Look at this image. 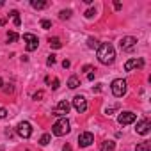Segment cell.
<instances>
[{"label": "cell", "instance_id": "ac0fdd59", "mask_svg": "<svg viewBox=\"0 0 151 151\" xmlns=\"http://www.w3.org/2000/svg\"><path fill=\"white\" fill-rule=\"evenodd\" d=\"M87 46H89V48H93V50H98V48H100V43H98V39L89 37V39H87Z\"/></svg>", "mask_w": 151, "mask_h": 151}, {"label": "cell", "instance_id": "9c48e42d", "mask_svg": "<svg viewBox=\"0 0 151 151\" xmlns=\"http://www.w3.org/2000/svg\"><path fill=\"white\" fill-rule=\"evenodd\" d=\"M135 119H137V116H135L133 112H123V114H119V117H117L119 124H123V126L135 123Z\"/></svg>", "mask_w": 151, "mask_h": 151}, {"label": "cell", "instance_id": "7c38bea8", "mask_svg": "<svg viewBox=\"0 0 151 151\" xmlns=\"http://www.w3.org/2000/svg\"><path fill=\"white\" fill-rule=\"evenodd\" d=\"M149 128H151L149 119H146V117H144V119H140V121L137 123V128H135V130H137V133H139V135H146V133L149 132Z\"/></svg>", "mask_w": 151, "mask_h": 151}, {"label": "cell", "instance_id": "603a6c76", "mask_svg": "<svg viewBox=\"0 0 151 151\" xmlns=\"http://www.w3.org/2000/svg\"><path fill=\"white\" fill-rule=\"evenodd\" d=\"M41 27H43L45 30H48V29H52V22H50V20H41Z\"/></svg>", "mask_w": 151, "mask_h": 151}, {"label": "cell", "instance_id": "1f68e13d", "mask_svg": "<svg viewBox=\"0 0 151 151\" xmlns=\"http://www.w3.org/2000/svg\"><path fill=\"white\" fill-rule=\"evenodd\" d=\"M114 7H116V9H117V11H119V9H121V7H123V6H121V2H114Z\"/></svg>", "mask_w": 151, "mask_h": 151}, {"label": "cell", "instance_id": "30bf717a", "mask_svg": "<svg viewBox=\"0 0 151 151\" xmlns=\"http://www.w3.org/2000/svg\"><path fill=\"white\" fill-rule=\"evenodd\" d=\"M135 45H137V39H135L133 36H126V37H123V39L119 41L121 50H132Z\"/></svg>", "mask_w": 151, "mask_h": 151}, {"label": "cell", "instance_id": "8992f818", "mask_svg": "<svg viewBox=\"0 0 151 151\" xmlns=\"http://www.w3.org/2000/svg\"><path fill=\"white\" fill-rule=\"evenodd\" d=\"M73 107H75V110H77L78 114H84L87 110V100L84 96H75L73 98Z\"/></svg>", "mask_w": 151, "mask_h": 151}, {"label": "cell", "instance_id": "277c9868", "mask_svg": "<svg viewBox=\"0 0 151 151\" xmlns=\"http://www.w3.org/2000/svg\"><path fill=\"white\" fill-rule=\"evenodd\" d=\"M69 109H71V105H69L66 100H60V101L57 103V107L53 109V112H52V114H53V116H57V117H64V116L69 112Z\"/></svg>", "mask_w": 151, "mask_h": 151}, {"label": "cell", "instance_id": "83f0119b", "mask_svg": "<svg viewBox=\"0 0 151 151\" xmlns=\"http://www.w3.org/2000/svg\"><path fill=\"white\" fill-rule=\"evenodd\" d=\"M6 116H7V110H6L4 107H0V119H4Z\"/></svg>", "mask_w": 151, "mask_h": 151}, {"label": "cell", "instance_id": "2e32d148", "mask_svg": "<svg viewBox=\"0 0 151 151\" xmlns=\"http://www.w3.org/2000/svg\"><path fill=\"white\" fill-rule=\"evenodd\" d=\"M48 43H50V46H52V48H55V50L62 48V43H60V39H59V37H50V39H48Z\"/></svg>", "mask_w": 151, "mask_h": 151}, {"label": "cell", "instance_id": "4fadbf2b", "mask_svg": "<svg viewBox=\"0 0 151 151\" xmlns=\"http://www.w3.org/2000/svg\"><path fill=\"white\" fill-rule=\"evenodd\" d=\"M100 149H101V151H114V149H116V142H114V140H103Z\"/></svg>", "mask_w": 151, "mask_h": 151}, {"label": "cell", "instance_id": "ffe728a7", "mask_svg": "<svg viewBox=\"0 0 151 151\" xmlns=\"http://www.w3.org/2000/svg\"><path fill=\"white\" fill-rule=\"evenodd\" d=\"M50 139H52V135H50V133H45V135L41 137V140H39V144H41V146H46V144L50 142Z\"/></svg>", "mask_w": 151, "mask_h": 151}, {"label": "cell", "instance_id": "ba28073f", "mask_svg": "<svg viewBox=\"0 0 151 151\" xmlns=\"http://www.w3.org/2000/svg\"><path fill=\"white\" fill-rule=\"evenodd\" d=\"M93 142H94V135H93L91 132H84V133L78 135V146H80V147H87V146H91Z\"/></svg>", "mask_w": 151, "mask_h": 151}, {"label": "cell", "instance_id": "836d02e7", "mask_svg": "<svg viewBox=\"0 0 151 151\" xmlns=\"http://www.w3.org/2000/svg\"><path fill=\"white\" fill-rule=\"evenodd\" d=\"M2 86H4V80H2V78H0V89H2Z\"/></svg>", "mask_w": 151, "mask_h": 151}, {"label": "cell", "instance_id": "9a60e30c", "mask_svg": "<svg viewBox=\"0 0 151 151\" xmlns=\"http://www.w3.org/2000/svg\"><path fill=\"white\" fill-rule=\"evenodd\" d=\"M78 86H80L78 77H75V75H73V77H69V80H68V87H69V89H77Z\"/></svg>", "mask_w": 151, "mask_h": 151}, {"label": "cell", "instance_id": "4dcf8cb0", "mask_svg": "<svg viewBox=\"0 0 151 151\" xmlns=\"http://www.w3.org/2000/svg\"><path fill=\"white\" fill-rule=\"evenodd\" d=\"M4 93H6V94H9V93H13V86H9V87H6V89H4Z\"/></svg>", "mask_w": 151, "mask_h": 151}, {"label": "cell", "instance_id": "7a4b0ae2", "mask_svg": "<svg viewBox=\"0 0 151 151\" xmlns=\"http://www.w3.org/2000/svg\"><path fill=\"white\" fill-rule=\"evenodd\" d=\"M69 121L66 119V117H62V119H59L53 126H52V133L53 135H57V137H62V135H66V133H69Z\"/></svg>", "mask_w": 151, "mask_h": 151}, {"label": "cell", "instance_id": "d4e9b609", "mask_svg": "<svg viewBox=\"0 0 151 151\" xmlns=\"http://www.w3.org/2000/svg\"><path fill=\"white\" fill-rule=\"evenodd\" d=\"M94 14H96V11H94V9H87V11H86V18H93Z\"/></svg>", "mask_w": 151, "mask_h": 151}, {"label": "cell", "instance_id": "d6a6232c", "mask_svg": "<svg viewBox=\"0 0 151 151\" xmlns=\"http://www.w3.org/2000/svg\"><path fill=\"white\" fill-rule=\"evenodd\" d=\"M62 151H73V149H71V146H69V144H66V146L62 147Z\"/></svg>", "mask_w": 151, "mask_h": 151}, {"label": "cell", "instance_id": "f546056e", "mask_svg": "<svg viewBox=\"0 0 151 151\" xmlns=\"http://www.w3.org/2000/svg\"><path fill=\"white\" fill-rule=\"evenodd\" d=\"M84 71H87V73H91V71H93V66H89V64H87V66H84Z\"/></svg>", "mask_w": 151, "mask_h": 151}, {"label": "cell", "instance_id": "cb8c5ba5", "mask_svg": "<svg viewBox=\"0 0 151 151\" xmlns=\"http://www.w3.org/2000/svg\"><path fill=\"white\" fill-rule=\"evenodd\" d=\"M55 60H57V57L52 53V55H48V59H46V64H48V66H53V64H55Z\"/></svg>", "mask_w": 151, "mask_h": 151}, {"label": "cell", "instance_id": "52a82bcc", "mask_svg": "<svg viewBox=\"0 0 151 151\" xmlns=\"http://www.w3.org/2000/svg\"><path fill=\"white\" fill-rule=\"evenodd\" d=\"M23 41L27 43V52H34L36 48H37V45H39V39L34 36V34H23Z\"/></svg>", "mask_w": 151, "mask_h": 151}, {"label": "cell", "instance_id": "8fae6325", "mask_svg": "<svg viewBox=\"0 0 151 151\" xmlns=\"http://www.w3.org/2000/svg\"><path fill=\"white\" fill-rule=\"evenodd\" d=\"M142 66H144V60L142 59H130V60H126L124 69L126 71H132V69H140Z\"/></svg>", "mask_w": 151, "mask_h": 151}, {"label": "cell", "instance_id": "3957f363", "mask_svg": "<svg viewBox=\"0 0 151 151\" xmlns=\"http://www.w3.org/2000/svg\"><path fill=\"white\" fill-rule=\"evenodd\" d=\"M110 89H112V94H114L116 98L124 96V94H126V80H123V78L114 80L112 86H110Z\"/></svg>", "mask_w": 151, "mask_h": 151}, {"label": "cell", "instance_id": "f1b7e54d", "mask_svg": "<svg viewBox=\"0 0 151 151\" xmlns=\"http://www.w3.org/2000/svg\"><path fill=\"white\" fill-rule=\"evenodd\" d=\"M69 66H71V62H69L68 59H66V60H62V68H64V69H66V68H69Z\"/></svg>", "mask_w": 151, "mask_h": 151}, {"label": "cell", "instance_id": "6da1fadb", "mask_svg": "<svg viewBox=\"0 0 151 151\" xmlns=\"http://www.w3.org/2000/svg\"><path fill=\"white\" fill-rule=\"evenodd\" d=\"M114 59H116V50H114V46H112L110 43L100 45V48H98V60H100L101 64H112Z\"/></svg>", "mask_w": 151, "mask_h": 151}, {"label": "cell", "instance_id": "5b68a950", "mask_svg": "<svg viewBox=\"0 0 151 151\" xmlns=\"http://www.w3.org/2000/svg\"><path fill=\"white\" fill-rule=\"evenodd\" d=\"M16 133H18L22 139H29V137L32 135V126H30V123H27V121L20 123L18 128H16Z\"/></svg>", "mask_w": 151, "mask_h": 151}, {"label": "cell", "instance_id": "e0dca14e", "mask_svg": "<svg viewBox=\"0 0 151 151\" xmlns=\"http://www.w3.org/2000/svg\"><path fill=\"white\" fill-rule=\"evenodd\" d=\"M135 151H151V144L149 142H140V144H137Z\"/></svg>", "mask_w": 151, "mask_h": 151}, {"label": "cell", "instance_id": "5bb4252c", "mask_svg": "<svg viewBox=\"0 0 151 151\" xmlns=\"http://www.w3.org/2000/svg\"><path fill=\"white\" fill-rule=\"evenodd\" d=\"M30 6L34 7V9H45V7H48V2H46V0H32V2H30Z\"/></svg>", "mask_w": 151, "mask_h": 151}, {"label": "cell", "instance_id": "44dd1931", "mask_svg": "<svg viewBox=\"0 0 151 151\" xmlns=\"http://www.w3.org/2000/svg\"><path fill=\"white\" fill-rule=\"evenodd\" d=\"M69 16H71V11H69V9H66V11H60V13H59V18H60V20H68Z\"/></svg>", "mask_w": 151, "mask_h": 151}, {"label": "cell", "instance_id": "484cf974", "mask_svg": "<svg viewBox=\"0 0 151 151\" xmlns=\"http://www.w3.org/2000/svg\"><path fill=\"white\" fill-rule=\"evenodd\" d=\"M50 87H52V89L55 91V89L59 87V78H53V80H52V86H50Z\"/></svg>", "mask_w": 151, "mask_h": 151}, {"label": "cell", "instance_id": "4316f807", "mask_svg": "<svg viewBox=\"0 0 151 151\" xmlns=\"http://www.w3.org/2000/svg\"><path fill=\"white\" fill-rule=\"evenodd\" d=\"M43 96H45V93H43V91H37V93H36V94H34V100H36V101H37V100H41V98H43Z\"/></svg>", "mask_w": 151, "mask_h": 151}, {"label": "cell", "instance_id": "7402d4cb", "mask_svg": "<svg viewBox=\"0 0 151 151\" xmlns=\"http://www.w3.org/2000/svg\"><path fill=\"white\" fill-rule=\"evenodd\" d=\"M7 41H9V43L18 41V34H16V32H9V34H7Z\"/></svg>", "mask_w": 151, "mask_h": 151}, {"label": "cell", "instance_id": "d6986e66", "mask_svg": "<svg viewBox=\"0 0 151 151\" xmlns=\"http://www.w3.org/2000/svg\"><path fill=\"white\" fill-rule=\"evenodd\" d=\"M11 16H13V20H14V25H16V27H20V25H22L20 13H18V11H11Z\"/></svg>", "mask_w": 151, "mask_h": 151}]
</instances>
